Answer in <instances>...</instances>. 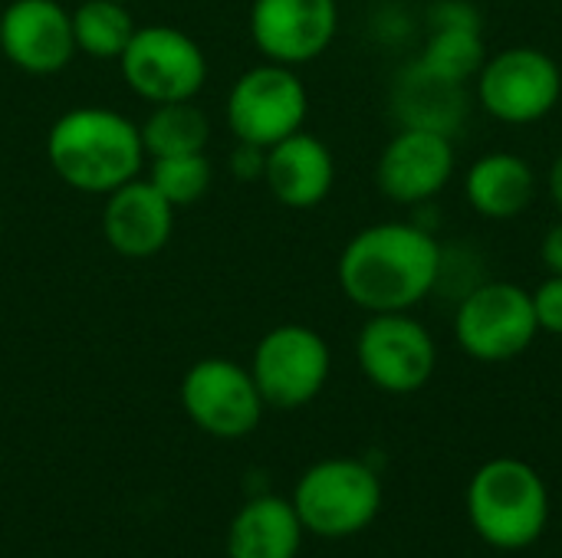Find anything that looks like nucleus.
I'll return each instance as SVG.
<instances>
[{
  "label": "nucleus",
  "mask_w": 562,
  "mask_h": 558,
  "mask_svg": "<svg viewBox=\"0 0 562 558\" xmlns=\"http://www.w3.org/2000/svg\"><path fill=\"white\" fill-rule=\"evenodd\" d=\"M540 335L530 289L507 280L471 286L454 312V342L464 355L484 365L520 358Z\"/></svg>",
  "instance_id": "5"
},
{
  "label": "nucleus",
  "mask_w": 562,
  "mask_h": 558,
  "mask_svg": "<svg viewBox=\"0 0 562 558\" xmlns=\"http://www.w3.org/2000/svg\"><path fill=\"white\" fill-rule=\"evenodd\" d=\"M441 270L445 250L431 230L408 220H385L349 237L336 280L352 306L379 316L412 312L438 289Z\"/></svg>",
  "instance_id": "1"
},
{
  "label": "nucleus",
  "mask_w": 562,
  "mask_h": 558,
  "mask_svg": "<svg viewBox=\"0 0 562 558\" xmlns=\"http://www.w3.org/2000/svg\"><path fill=\"white\" fill-rule=\"evenodd\" d=\"M547 194H550L553 207L560 210L562 217V151L553 158V164H550V171H547Z\"/></svg>",
  "instance_id": "27"
},
{
  "label": "nucleus",
  "mask_w": 562,
  "mask_h": 558,
  "mask_svg": "<svg viewBox=\"0 0 562 558\" xmlns=\"http://www.w3.org/2000/svg\"><path fill=\"white\" fill-rule=\"evenodd\" d=\"M175 230V207L155 191L151 181L132 178L105 194L102 234L105 243L128 260H148L161 253Z\"/></svg>",
  "instance_id": "15"
},
{
  "label": "nucleus",
  "mask_w": 562,
  "mask_h": 558,
  "mask_svg": "<svg viewBox=\"0 0 562 558\" xmlns=\"http://www.w3.org/2000/svg\"><path fill=\"white\" fill-rule=\"evenodd\" d=\"M0 234H3V210H0Z\"/></svg>",
  "instance_id": "28"
},
{
  "label": "nucleus",
  "mask_w": 562,
  "mask_h": 558,
  "mask_svg": "<svg viewBox=\"0 0 562 558\" xmlns=\"http://www.w3.org/2000/svg\"><path fill=\"white\" fill-rule=\"evenodd\" d=\"M181 408L198 431L240 441L257 431L267 405L250 368L231 358H201L181 378Z\"/></svg>",
  "instance_id": "11"
},
{
  "label": "nucleus",
  "mask_w": 562,
  "mask_h": 558,
  "mask_svg": "<svg viewBox=\"0 0 562 558\" xmlns=\"http://www.w3.org/2000/svg\"><path fill=\"white\" fill-rule=\"evenodd\" d=\"M310 95L293 66L263 59L260 66L237 76L227 92V128L237 141L270 148L303 128Z\"/></svg>",
  "instance_id": "9"
},
{
  "label": "nucleus",
  "mask_w": 562,
  "mask_h": 558,
  "mask_svg": "<svg viewBox=\"0 0 562 558\" xmlns=\"http://www.w3.org/2000/svg\"><path fill=\"white\" fill-rule=\"evenodd\" d=\"M263 184L283 207L310 210L329 197L336 184V158L323 138L300 128L267 148Z\"/></svg>",
  "instance_id": "16"
},
{
  "label": "nucleus",
  "mask_w": 562,
  "mask_h": 558,
  "mask_svg": "<svg viewBox=\"0 0 562 558\" xmlns=\"http://www.w3.org/2000/svg\"><path fill=\"white\" fill-rule=\"evenodd\" d=\"M481 109L504 125H537L562 99L560 62L540 46H507L474 76Z\"/></svg>",
  "instance_id": "6"
},
{
  "label": "nucleus",
  "mask_w": 562,
  "mask_h": 558,
  "mask_svg": "<svg viewBox=\"0 0 562 558\" xmlns=\"http://www.w3.org/2000/svg\"><path fill=\"white\" fill-rule=\"evenodd\" d=\"M303 523L290 500L263 493L247 500L227 526V558H296Z\"/></svg>",
  "instance_id": "19"
},
{
  "label": "nucleus",
  "mask_w": 562,
  "mask_h": 558,
  "mask_svg": "<svg viewBox=\"0 0 562 558\" xmlns=\"http://www.w3.org/2000/svg\"><path fill=\"white\" fill-rule=\"evenodd\" d=\"M263 168H267V148L237 141V148L231 151V174L237 181H263Z\"/></svg>",
  "instance_id": "25"
},
{
  "label": "nucleus",
  "mask_w": 562,
  "mask_h": 558,
  "mask_svg": "<svg viewBox=\"0 0 562 558\" xmlns=\"http://www.w3.org/2000/svg\"><path fill=\"white\" fill-rule=\"evenodd\" d=\"M115 62L125 86L151 105L188 102L207 82V56L198 39L168 23L138 26Z\"/></svg>",
  "instance_id": "7"
},
{
  "label": "nucleus",
  "mask_w": 562,
  "mask_h": 558,
  "mask_svg": "<svg viewBox=\"0 0 562 558\" xmlns=\"http://www.w3.org/2000/svg\"><path fill=\"white\" fill-rule=\"evenodd\" d=\"M487 59L481 13L468 0H441L431 10V33L415 62L448 82L468 86Z\"/></svg>",
  "instance_id": "17"
},
{
  "label": "nucleus",
  "mask_w": 562,
  "mask_h": 558,
  "mask_svg": "<svg viewBox=\"0 0 562 558\" xmlns=\"http://www.w3.org/2000/svg\"><path fill=\"white\" fill-rule=\"evenodd\" d=\"M454 138L402 125L375 161V187L402 207L435 201L454 178Z\"/></svg>",
  "instance_id": "12"
},
{
  "label": "nucleus",
  "mask_w": 562,
  "mask_h": 558,
  "mask_svg": "<svg viewBox=\"0 0 562 558\" xmlns=\"http://www.w3.org/2000/svg\"><path fill=\"white\" fill-rule=\"evenodd\" d=\"M339 30L336 0H254L250 39L270 62L306 66L319 59Z\"/></svg>",
  "instance_id": "13"
},
{
  "label": "nucleus",
  "mask_w": 562,
  "mask_h": 558,
  "mask_svg": "<svg viewBox=\"0 0 562 558\" xmlns=\"http://www.w3.org/2000/svg\"><path fill=\"white\" fill-rule=\"evenodd\" d=\"M138 128H142L145 155H151V158L194 155V151H204L207 141H211V122L194 105V99L151 105L148 118Z\"/></svg>",
  "instance_id": "21"
},
{
  "label": "nucleus",
  "mask_w": 562,
  "mask_h": 558,
  "mask_svg": "<svg viewBox=\"0 0 562 558\" xmlns=\"http://www.w3.org/2000/svg\"><path fill=\"white\" fill-rule=\"evenodd\" d=\"M0 53L30 76H53L76 56L72 16L56 0H10L0 13Z\"/></svg>",
  "instance_id": "14"
},
{
  "label": "nucleus",
  "mask_w": 562,
  "mask_h": 558,
  "mask_svg": "<svg viewBox=\"0 0 562 558\" xmlns=\"http://www.w3.org/2000/svg\"><path fill=\"white\" fill-rule=\"evenodd\" d=\"M119 3H128V0H119Z\"/></svg>",
  "instance_id": "29"
},
{
  "label": "nucleus",
  "mask_w": 562,
  "mask_h": 558,
  "mask_svg": "<svg viewBox=\"0 0 562 558\" xmlns=\"http://www.w3.org/2000/svg\"><path fill=\"white\" fill-rule=\"evenodd\" d=\"M392 109L408 128H431L454 138L468 118V89L425 72L418 62H408L395 79Z\"/></svg>",
  "instance_id": "20"
},
{
  "label": "nucleus",
  "mask_w": 562,
  "mask_h": 558,
  "mask_svg": "<svg viewBox=\"0 0 562 558\" xmlns=\"http://www.w3.org/2000/svg\"><path fill=\"white\" fill-rule=\"evenodd\" d=\"M72 39L76 53L92 59H119L138 30L132 10L119 0H82L72 13Z\"/></svg>",
  "instance_id": "22"
},
{
  "label": "nucleus",
  "mask_w": 562,
  "mask_h": 558,
  "mask_svg": "<svg viewBox=\"0 0 562 558\" xmlns=\"http://www.w3.org/2000/svg\"><path fill=\"white\" fill-rule=\"evenodd\" d=\"M540 260H543L547 273L562 276V217L543 234V240H540Z\"/></svg>",
  "instance_id": "26"
},
{
  "label": "nucleus",
  "mask_w": 562,
  "mask_h": 558,
  "mask_svg": "<svg viewBox=\"0 0 562 558\" xmlns=\"http://www.w3.org/2000/svg\"><path fill=\"white\" fill-rule=\"evenodd\" d=\"M464 197L484 220H517L537 197V171L517 151H487L468 168Z\"/></svg>",
  "instance_id": "18"
},
{
  "label": "nucleus",
  "mask_w": 562,
  "mask_h": 558,
  "mask_svg": "<svg viewBox=\"0 0 562 558\" xmlns=\"http://www.w3.org/2000/svg\"><path fill=\"white\" fill-rule=\"evenodd\" d=\"M333 352L326 339L300 322L270 329L250 358V375L267 408L296 411L316 401L329 382Z\"/></svg>",
  "instance_id": "8"
},
{
  "label": "nucleus",
  "mask_w": 562,
  "mask_h": 558,
  "mask_svg": "<svg viewBox=\"0 0 562 558\" xmlns=\"http://www.w3.org/2000/svg\"><path fill=\"white\" fill-rule=\"evenodd\" d=\"M46 161L72 191L105 197L138 178L145 161L142 128L115 109H69L46 132Z\"/></svg>",
  "instance_id": "2"
},
{
  "label": "nucleus",
  "mask_w": 562,
  "mask_h": 558,
  "mask_svg": "<svg viewBox=\"0 0 562 558\" xmlns=\"http://www.w3.org/2000/svg\"><path fill=\"white\" fill-rule=\"evenodd\" d=\"M290 503L306 533L346 539L375 523L382 510V480L366 460L326 457L296 480Z\"/></svg>",
  "instance_id": "4"
},
{
  "label": "nucleus",
  "mask_w": 562,
  "mask_h": 558,
  "mask_svg": "<svg viewBox=\"0 0 562 558\" xmlns=\"http://www.w3.org/2000/svg\"><path fill=\"white\" fill-rule=\"evenodd\" d=\"M148 181L155 184V191L171 204V207H188L194 201H201L211 191L214 181V168L207 151H194V155H165V158H151V174Z\"/></svg>",
  "instance_id": "23"
},
{
  "label": "nucleus",
  "mask_w": 562,
  "mask_h": 558,
  "mask_svg": "<svg viewBox=\"0 0 562 558\" xmlns=\"http://www.w3.org/2000/svg\"><path fill=\"white\" fill-rule=\"evenodd\" d=\"M530 299L540 332L562 335V276L550 273L537 289H530Z\"/></svg>",
  "instance_id": "24"
},
{
  "label": "nucleus",
  "mask_w": 562,
  "mask_h": 558,
  "mask_svg": "<svg viewBox=\"0 0 562 558\" xmlns=\"http://www.w3.org/2000/svg\"><path fill=\"white\" fill-rule=\"evenodd\" d=\"M464 503L474 533L501 553L537 546L550 523V490L543 477L517 457H494L477 467Z\"/></svg>",
  "instance_id": "3"
},
{
  "label": "nucleus",
  "mask_w": 562,
  "mask_h": 558,
  "mask_svg": "<svg viewBox=\"0 0 562 558\" xmlns=\"http://www.w3.org/2000/svg\"><path fill=\"white\" fill-rule=\"evenodd\" d=\"M356 362L379 391L415 395L438 372V345L412 312H379L359 329Z\"/></svg>",
  "instance_id": "10"
}]
</instances>
